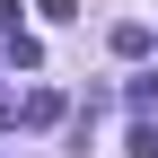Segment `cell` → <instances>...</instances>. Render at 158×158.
Masks as SVG:
<instances>
[{"label": "cell", "mask_w": 158, "mask_h": 158, "mask_svg": "<svg viewBox=\"0 0 158 158\" xmlns=\"http://www.w3.org/2000/svg\"><path fill=\"white\" fill-rule=\"evenodd\" d=\"M18 123H27V132L62 123V88H27V97H18Z\"/></svg>", "instance_id": "1"}, {"label": "cell", "mask_w": 158, "mask_h": 158, "mask_svg": "<svg viewBox=\"0 0 158 158\" xmlns=\"http://www.w3.org/2000/svg\"><path fill=\"white\" fill-rule=\"evenodd\" d=\"M0 35H9V62H18V70H35V62H44V44H35L18 18H0Z\"/></svg>", "instance_id": "2"}, {"label": "cell", "mask_w": 158, "mask_h": 158, "mask_svg": "<svg viewBox=\"0 0 158 158\" xmlns=\"http://www.w3.org/2000/svg\"><path fill=\"white\" fill-rule=\"evenodd\" d=\"M149 44H158V35L141 27V18H123V27H114V53H123V62H141V53H149Z\"/></svg>", "instance_id": "3"}, {"label": "cell", "mask_w": 158, "mask_h": 158, "mask_svg": "<svg viewBox=\"0 0 158 158\" xmlns=\"http://www.w3.org/2000/svg\"><path fill=\"white\" fill-rule=\"evenodd\" d=\"M132 114H141V123L158 114V79H132Z\"/></svg>", "instance_id": "4"}]
</instances>
